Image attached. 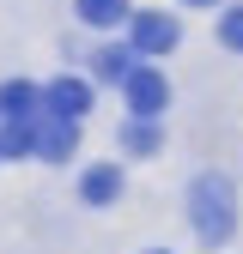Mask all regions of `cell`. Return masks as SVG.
Returning <instances> with one entry per match:
<instances>
[{
	"label": "cell",
	"mask_w": 243,
	"mask_h": 254,
	"mask_svg": "<svg viewBox=\"0 0 243 254\" xmlns=\"http://www.w3.org/2000/svg\"><path fill=\"white\" fill-rule=\"evenodd\" d=\"M189 218H195V236L201 242H231L237 236V188L225 176H201L195 194H189Z\"/></svg>",
	"instance_id": "6da1fadb"
},
{
	"label": "cell",
	"mask_w": 243,
	"mask_h": 254,
	"mask_svg": "<svg viewBox=\"0 0 243 254\" xmlns=\"http://www.w3.org/2000/svg\"><path fill=\"white\" fill-rule=\"evenodd\" d=\"M122 97H128V115H152V121H158L170 109V79L158 67H134L128 85H122Z\"/></svg>",
	"instance_id": "7a4b0ae2"
},
{
	"label": "cell",
	"mask_w": 243,
	"mask_h": 254,
	"mask_svg": "<svg viewBox=\"0 0 243 254\" xmlns=\"http://www.w3.org/2000/svg\"><path fill=\"white\" fill-rule=\"evenodd\" d=\"M128 30H134V49H140V55H170V49L182 43V24H176L170 12H134Z\"/></svg>",
	"instance_id": "3957f363"
},
{
	"label": "cell",
	"mask_w": 243,
	"mask_h": 254,
	"mask_svg": "<svg viewBox=\"0 0 243 254\" xmlns=\"http://www.w3.org/2000/svg\"><path fill=\"white\" fill-rule=\"evenodd\" d=\"M73 145H79V121H67V115H37V157H49V164H67L73 157Z\"/></svg>",
	"instance_id": "277c9868"
},
{
	"label": "cell",
	"mask_w": 243,
	"mask_h": 254,
	"mask_svg": "<svg viewBox=\"0 0 243 254\" xmlns=\"http://www.w3.org/2000/svg\"><path fill=\"white\" fill-rule=\"evenodd\" d=\"M49 115H67V121H79V115H91V85L85 79H55L49 85Z\"/></svg>",
	"instance_id": "5b68a950"
},
{
	"label": "cell",
	"mask_w": 243,
	"mask_h": 254,
	"mask_svg": "<svg viewBox=\"0 0 243 254\" xmlns=\"http://www.w3.org/2000/svg\"><path fill=\"white\" fill-rule=\"evenodd\" d=\"M37 109H49V91H37L30 79H6V85H0V115L37 121Z\"/></svg>",
	"instance_id": "8992f818"
},
{
	"label": "cell",
	"mask_w": 243,
	"mask_h": 254,
	"mask_svg": "<svg viewBox=\"0 0 243 254\" xmlns=\"http://www.w3.org/2000/svg\"><path fill=\"white\" fill-rule=\"evenodd\" d=\"M79 194H85V206H110V200H122V164H91L85 182H79Z\"/></svg>",
	"instance_id": "52a82bcc"
},
{
	"label": "cell",
	"mask_w": 243,
	"mask_h": 254,
	"mask_svg": "<svg viewBox=\"0 0 243 254\" xmlns=\"http://www.w3.org/2000/svg\"><path fill=\"white\" fill-rule=\"evenodd\" d=\"M91 67H98L104 85H128V73L140 67V49H134V43H128V49H98V55H91Z\"/></svg>",
	"instance_id": "ba28073f"
},
{
	"label": "cell",
	"mask_w": 243,
	"mask_h": 254,
	"mask_svg": "<svg viewBox=\"0 0 243 254\" xmlns=\"http://www.w3.org/2000/svg\"><path fill=\"white\" fill-rule=\"evenodd\" d=\"M73 12H79V24H91V30H116L122 18H134L128 0H73Z\"/></svg>",
	"instance_id": "9c48e42d"
},
{
	"label": "cell",
	"mask_w": 243,
	"mask_h": 254,
	"mask_svg": "<svg viewBox=\"0 0 243 254\" xmlns=\"http://www.w3.org/2000/svg\"><path fill=\"white\" fill-rule=\"evenodd\" d=\"M0 151H6V157H24V151H37V121H24V115H6V127H0Z\"/></svg>",
	"instance_id": "30bf717a"
},
{
	"label": "cell",
	"mask_w": 243,
	"mask_h": 254,
	"mask_svg": "<svg viewBox=\"0 0 243 254\" xmlns=\"http://www.w3.org/2000/svg\"><path fill=\"white\" fill-rule=\"evenodd\" d=\"M122 151H134V157L158 151V127H152V115H134L128 127H122Z\"/></svg>",
	"instance_id": "8fae6325"
},
{
	"label": "cell",
	"mask_w": 243,
	"mask_h": 254,
	"mask_svg": "<svg viewBox=\"0 0 243 254\" xmlns=\"http://www.w3.org/2000/svg\"><path fill=\"white\" fill-rule=\"evenodd\" d=\"M219 43L243 55V0H237V6H225V12H219Z\"/></svg>",
	"instance_id": "7c38bea8"
},
{
	"label": "cell",
	"mask_w": 243,
	"mask_h": 254,
	"mask_svg": "<svg viewBox=\"0 0 243 254\" xmlns=\"http://www.w3.org/2000/svg\"><path fill=\"white\" fill-rule=\"evenodd\" d=\"M189 6H219V0H189Z\"/></svg>",
	"instance_id": "4fadbf2b"
},
{
	"label": "cell",
	"mask_w": 243,
	"mask_h": 254,
	"mask_svg": "<svg viewBox=\"0 0 243 254\" xmlns=\"http://www.w3.org/2000/svg\"><path fill=\"white\" fill-rule=\"evenodd\" d=\"M0 157H6V151H0Z\"/></svg>",
	"instance_id": "5bb4252c"
}]
</instances>
